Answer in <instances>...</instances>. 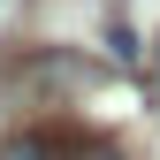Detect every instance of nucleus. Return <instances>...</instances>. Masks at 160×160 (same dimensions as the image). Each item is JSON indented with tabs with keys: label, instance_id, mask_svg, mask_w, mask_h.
Segmentation results:
<instances>
[{
	"label": "nucleus",
	"instance_id": "1",
	"mask_svg": "<svg viewBox=\"0 0 160 160\" xmlns=\"http://www.w3.org/2000/svg\"><path fill=\"white\" fill-rule=\"evenodd\" d=\"M8 84H23V92H38V99H61V92H99L107 69L84 61V53H31V61L8 69Z\"/></svg>",
	"mask_w": 160,
	"mask_h": 160
},
{
	"label": "nucleus",
	"instance_id": "2",
	"mask_svg": "<svg viewBox=\"0 0 160 160\" xmlns=\"http://www.w3.org/2000/svg\"><path fill=\"white\" fill-rule=\"evenodd\" d=\"M84 137L76 130H61V122H31V130H15L8 145H0V160H69Z\"/></svg>",
	"mask_w": 160,
	"mask_h": 160
},
{
	"label": "nucleus",
	"instance_id": "3",
	"mask_svg": "<svg viewBox=\"0 0 160 160\" xmlns=\"http://www.w3.org/2000/svg\"><path fill=\"white\" fill-rule=\"evenodd\" d=\"M107 46H114V61H122V69H137V61H145V53H137V38H130V23H122V15H114V23H107Z\"/></svg>",
	"mask_w": 160,
	"mask_h": 160
},
{
	"label": "nucleus",
	"instance_id": "4",
	"mask_svg": "<svg viewBox=\"0 0 160 160\" xmlns=\"http://www.w3.org/2000/svg\"><path fill=\"white\" fill-rule=\"evenodd\" d=\"M145 99H160V38L145 46Z\"/></svg>",
	"mask_w": 160,
	"mask_h": 160
},
{
	"label": "nucleus",
	"instance_id": "5",
	"mask_svg": "<svg viewBox=\"0 0 160 160\" xmlns=\"http://www.w3.org/2000/svg\"><path fill=\"white\" fill-rule=\"evenodd\" d=\"M69 160H122V152H114V145H92V137H84V145H76Z\"/></svg>",
	"mask_w": 160,
	"mask_h": 160
},
{
	"label": "nucleus",
	"instance_id": "6",
	"mask_svg": "<svg viewBox=\"0 0 160 160\" xmlns=\"http://www.w3.org/2000/svg\"><path fill=\"white\" fill-rule=\"evenodd\" d=\"M15 15H23V0H0V31H8V23H15Z\"/></svg>",
	"mask_w": 160,
	"mask_h": 160
}]
</instances>
